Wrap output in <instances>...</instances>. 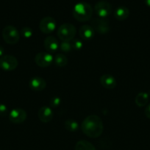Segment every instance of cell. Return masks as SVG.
I'll list each match as a JSON object with an SVG mask.
<instances>
[{
  "instance_id": "obj_1",
  "label": "cell",
  "mask_w": 150,
  "mask_h": 150,
  "mask_svg": "<svg viewBox=\"0 0 150 150\" xmlns=\"http://www.w3.org/2000/svg\"><path fill=\"white\" fill-rule=\"evenodd\" d=\"M81 129L85 136L96 139L102 134L104 130L103 122L98 116L89 115L82 121Z\"/></svg>"
},
{
  "instance_id": "obj_2",
  "label": "cell",
  "mask_w": 150,
  "mask_h": 150,
  "mask_svg": "<svg viewBox=\"0 0 150 150\" xmlns=\"http://www.w3.org/2000/svg\"><path fill=\"white\" fill-rule=\"evenodd\" d=\"M74 18L78 21L85 22L91 20L93 14V9L91 4L85 1H80L76 4L72 11Z\"/></svg>"
},
{
  "instance_id": "obj_3",
  "label": "cell",
  "mask_w": 150,
  "mask_h": 150,
  "mask_svg": "<svg viewBox=\"0 0 150 150\" xmlns=\"http://www.w3.org/2000/svg\"><path fill=\"white\" fill-rule=\"evenodd\" d=\"M76 27L73 24L65 23L57 29V36L62 41L71 42L76 35Z\"/></svg>"
},
{
  "instance_id": "obj_4",
  "label": "cell",
  "mask_w": 150,
  "mask_h": 150,
  "mask_svg": "<svg viewBox=\"0 0 150 150\" xmlns=\"http://www.w3.org/2000/svg\"><path fill=\"white\" fill-rule=\"evenodd\" d=\"M20 32L15 26L8 25L5 26L2 30V37L4 42L7 44L14 45L20 40Z\"/></svg>"
},
{
  "instance_id": "obj_5",
  "label": "cell",
  "mask_w": 150,
  "mask_h": 150,
  "mask_svg": "<svg viewBox=\"0 0 150 150\" xmlns=\"http://www.w3.org/2000/svg\"><path fill=\"white\" fill-rule=\"evenodd\" d=\"M91 26L94 31L101 35H105L110 30V24L107 19L102 18H94L91 20Z\"/></svg>"
},
{
  "instance_id": "obj_6",
  "label": "cell",
  "mask_w": 150,
  "mask_h": 150,
  "mask_svg": "<svg viewBox=\"0 0 150 150\" xmlns=\"http://www.w3.org/2000/svg\"><path fill=\"white\" fill-rule=\"evenodd\" d=\"M19 65L18 59L12 55H4L0 57V68L4 71H13Z\"/></svg>"
},
{
  "instance_id": "obj_7",
  "label": "cell",
  "mask_w": 150,
  "mask_h": 150,
  "mask_svg": "<svg viewBox=\"0 0 150 150\" xmlns=\"http://www.w3.org/2000/svg\"><path fill=\"white\" fill-rule=\"evenodd\" d=\"M94 11L99 18H106L112 12V6L108 1H99L94 6Z\"/></svg>"
},
{
  "instance_id": "obj_8",
  "label": "cell",
  "mask_w": 150,
  "mask_h": 150,
  "mask_svg": "<svg viewBox=\"0 0 150 150\" xmlns=\"http://www.w3.org/2000/svg\"><path fill=\"white\" fill-rule=\"evenodd\" d=\"M56 21L54 18L46 16L44 18L41 19L39 23V29L44 34H51L56 29Z\"/></svg>"
},
{
  "instance_id": "obj_9",
  "label": "cell",
  "mask_w": 150,
  "mask_h": 150,
  "mask_svg": "<svg viewBox=\"0 0 150 150\" xmlns=\"http://www.w3.org/2000/svg\"><path fill=\"white\" fill-rule=\"evenodd\" d=\"M35 62L41 67H47L54 62V57L49 52H40L35 57Z\"/></svg>"
},
{
  "instance_id": "obj_10",
  "label": "cell",
  "mask_w": 150,
  "mask_h": 150,
  "mask_svg": "<svg viewBox=\"0 0 150 150\" xmlns=\"http://www.w3.org/2000/svg\"><path fill=\"white\" fill-rule=\"evenodd\" d=\"M27 114L22 108H14L9 114V120L14 124H21L26 120Z\"/></svg>"
},
{
  "instance_id": "obj_11",
  "label": "cell",
  "mask_w": 150,
  "mask_h": 150,
  "mask_svg": "<svg viewBox=\"0 0 150 150\" xmlns=\"http://www.w3.org/2000/svg\"><path fill=\"white\" fill-rule=\"evenodd\" d=\"M29 86L32 90L40 92V91H43L46 87V82L42 78L35 76L30 79L29 82Z\"/></svg>"
},
{
  "instance_id": "obj_12",
  "label": "cell",
  "mask_w": 150,
  "mask_h": 150,
  "mask_svg": "<svg viewBox=\"0 0 150 150\" xmlns=\"http://www.w3.org/2000/svg\"><path fill=\"white\" fill-rule=\"evenodd\" d=\"M53 111L49 106H42L38 112V117L42 122H49L53 118Z\"/></svg>"
},
{
  "instance_id": "obj_13",
  "label": "cell",
  "mask_w": 150,
  "mask_h": 150,
  "mask_svg": "<svg viewBox=\"0 0 150 150\" xmlns=\"http://www.w3.org/2000/svg\"><path fill=\"white\" fill-rule=\"evenodd\" d=\"M44 45L46 50L50 54L55 53L59 48V43L57 40L54 36H51V35L45 38Z\"/></svg>"
},
{
  "instance_id": "obj_14",
  "label": "cell",
  "mask_w": 150,
  "mask_h": 150,
  "mask_svg": "<svg viewBox=\"0 0 150 150\" xmlns=\"http://www.w3.org/2000/svg\"><path fill=\"white\" fill-rule=\"evenodd\" d=\"M100 83L101 86L107 89H113L116 87L117 82L116 79L112 75L104 74L100 78Z\"/></svg>"
},
{
  "instance_id": "obj_15",
  "label": "cell",
  "mask_w": 150,
  "mask_h": 150,
  "mask_svg": "<svg viewBox=\"0 0 150 150\" xmlns=\"http://www.w3.org/2000/svg\"><path fill=\"white\" fill-rule=\"evenodd\" d=\"M79 34L83 40H91L94 38L95 31L91 25H82L79 30Z\"/></svg>"
},
{
  "instance_id": "obj_16",
  "label": "cell",
  "mask_w": 150,
  "mask_h": 150,
  "mask_svg": "<svg viewBox=\"0 0 150 150\" xmlns=\"http://www.w3.org/2000/svg\"><path fill=\"white\" fill-rule=\"evenodd\" d=\"M129 16V9L124 6L117 7L114 12V16L118 21H124Z\"/></svg>"
},
{
  "instance_id": "obj_17",
  "label": "cell",
  "mask_w": 150,
  "mask_h": 150,
  "mask_svg": "<svg viewBox=\"0 0 150 150\" xmlns=\"http://www.w3.org/2000/svg\"><path fill=\"white\" fill-rule=\"evenodd\" d=\"M149 100V95L146 92H140L135 97V104L138 107H143L146 105Z\"/></svg>"
},
{
  "instance_id": "obj_18",
  "label": "cell",
  "mask_w": 150,
  "mask_h": 150,
  "mask_svg": "<svg viewBox=\"0 0 150 150\" xmlns=\"http://www.w3.org/2000/svg\"><path fill=\"white\" fill-rule=\"evenodd\" d=\"M74 150H96L95 146L85 140H80L76 142Z\"/></svg>"
},
{
  "instance_id": "obj_19",
  "label": "cell",
  "mask_w": 150,
  "mask_h": 150,
  "mask_svg": "<svg viewBox=\"0 0 150 150\" xmlns=\"http://www.w3.org/2000/svg\"><path fill=\"white\" fill-rule=\"evenodd\" d=\"M68 62H69V60H68L67 57L62 53L56 54L55 57H54V63L57 67H65V66L67 65Z\"/></svg>"
},
{
  "instance_id": "obj_20",
  "label": "cell",
  "mask_w": 150,
  "mask_h": 150,
  "mask_svg": "<svg viewBox=\"0 0 150 150\" xmlns=\"http://www.w3.org/2000/svg\"><path fill=\"white\" fill-rule=\"evenodd\" d=\"M64 127L70 132H75L79 129V124L74 120H67L64 122Z\"/></svg>"
},
{
  "instance_id": "obj_21",
  "label": "cell",
  "mask_w": 150,
  "mask_h": 150,
  "mask_svg": "<svg viewBox=\"0 0 150 150\" xmlns=\"http://www.w3.org/2000/svg\"><path fill=\"white\" fill-rule=\"evenodd\" d=\"M32 34H33V31L30 27H28V26L23 27L20 31V35H21L24 38H31L32 36Z\"/></svg>"
},
{
  "instance_id": "obj_22",
  "label": "cell",
  "mask_w": 150,
  "mask_h": 150,
  "mask_svg": "<svg viewBox=\"0 0 150 150\" xmlns=\"http://www.w3.org/2000/svg\"><path fill=\"white\" fill-rule=\"evenodd\" d=\"M71 45L72 49H74L76 51H79L83 46V42L79 39H73L71 41Z\"/></svg>"
},
{
  "instance_id": "obj_23",
  "label": "cell",
  "mask_w": 150,
  "mask_h": 150,
  "mask_svg": "<svg viewBox=\"0 0 150 150\" xmlns=\"http://www.w3.org/2000/svg\"><path fill=\"white\" fill-rule=\"evenodd\" d=\"M60 50L65 53H69L72 50L71 42H67V41H62L61 44L60 45Z\"/></svg>"
},
{
  "instance_id": "obj_24",
  "label": "cell",
  "mask_w": 150,
  "mask_h": 150,
  "mask_svg": "<svg viewBox=\"0 0 150 150\" xmlns=\"http://www.w3.org/2000/svg\"><path fill=\"white\" fill-rule=\"evenodd\" d=\"M60 103H61V99L58 97H54L50 100V105L53 108L58 107L60 105Z\"/></svg>"
},
{
  "instance_id": "obj_25",
  "label": "cell",
  "mask_w": 150,
  "mask_h": 150,
  "mask_svg": "<svg viewBox=\"0 0 150 150\" xmlns=\"http://www.w3.org/2000/svg\"><path fill=\"white\" fill-rule=\"evenodd\" d=\"M8 114V108L7 105L0 103V117H5Z\"/></svg>"
},
{
  "instance_id": "obj_26",
  "label": "cell",
  "mask_w": 150,
  "mask_h": 150,
  "mask_svg": "<svg viewBox=\"0 0 150 150\" xmlns=\"http://www.w3.org/2000/svg\"><path fill=\"white\" fill-rule=\"evenodd\" d=\"M145 115L147 118L150 119V104H149L145 109Z\"/></svg>"
},
{
  "instance_id": "obj_27",
  "label": "cell",
  "mask_w": 150,
  "mask_h": 150,
  "mask_svg": "<svg viewBox=\"0 0 150 150\" xmlns=\"http://www.w3.org/2000/svg\"><path fill=\"white\" fill-rule=\"evenodd\" d=\"M4 48H3L2 46H1V45H0V57H1L4 56Z\"/></svg>"
},
{
  "instance_id": "obj_28",
  "label": "cell",
  "mask_w": 150,
  "mask_h": 150,
  "mask_svg": "<svg viewBox=\"0 0 150 150\" xmlns=\"http://www.w3.org/2000/svg\"><path fill=\"white\" fill-rule=\"evenodd\" d=\"M145 3L147 6L150 7V0H145Z\"/></svg>"
}]
</instances>
